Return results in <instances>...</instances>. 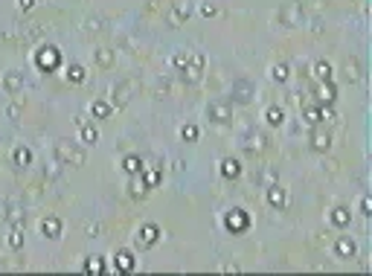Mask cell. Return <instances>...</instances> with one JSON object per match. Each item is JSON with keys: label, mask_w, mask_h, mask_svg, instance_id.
<instances>
[{"label": "cell", "mask_w": 372, "mask_h": 276, "mask_svg": "<svg viewBox=\"0 0 372 276\" xmlns=\"http://www.w3.org/2000/svg\"><path fill=\"white\" fill-rule=\"evenodd\" d=\"M55 160L61 163V166H85V148L82 145H76V142H70V139H58L55 142Z\"/></svg>", "instance_id": "obj_1"}, {"label": "cell", "mask_w": 372, "mask_h": 276, "mask_svg": "<svg viewBox=\"0 0 372 276\" xmlns=\"http://www.w3.org/2000/svg\"><path fill=\"white\" fill-rule=\"evenodd\" d=\"M206 117H209V122H215V125L233 122V102H230V99H212V102L206 105Z\"/></svg>", "instance_id": "obj_2"}, {"label": "cell", "mask_w": 372, "mask_h": 276, "mask_svg": "<svg viewBox=\"0 0 372 276\" xmlns=\"http://www.w3.org/2000/svg\"><path fill=\"white\" fill-rule=\"evenodd\" d=\"M203 64H206V58H203L201 52H195V55H189L186 67H181L178 73H181V79H184V82H189V85H195V82L201 79V73H203Z\"/></svg>", "instance_id": "obj_3"}, {"label": "cell", "mask_w": 372, "mask_h": 276, "mask_svg": "<svg viewBox=\"0 0 372 276\" xmlns=\"http://www.w3.org/2000/svg\"><path fill=\"white\" fill-rule=\"evenodd\" d=\"M253 96H256V87H253V82H247V79H236L233 87H230V102L247 105Z\"/></svg>", "instance_id": "obj_4"}, {"label": "cell", "mask_w": 372, "mask_h": 276, "mask_svg": "<svg viewBox=\"0 0 372 276\" xmlns=\"http://www.w3.org/2000/svg\"><path fill=\"white\" fill-rule=\"evenodd\" d=\"M131 90H134V85L125 79V82H117L114 85V90H111V108H125V105L131 102Z\"/></svg>", "instance_id": "obj_5"}, {"label": "cell", "mask_w": 372, "mask_h": 276, "mask_svg": "<svg viewBox=\"0 0 372 276\" xmlns=\"http://www.w3.org/2000/svg\"><path fill=\"white\" fill-rule=\"evenodd\" d=\"M35 61H38V67H41V70H47V73H50V70L58 67L61 55H58V50H55L52 44H47V47H41V52L35 55Z\"/></svg>", "instance_id": "obj_6"}, {"label": "cell", "mask_w": 372, "mask_h": 276, "mask_svg": "<svg viewBox=\"0 0 372 276\" xmlns=\"http://www.w3.org/2000/svg\"><path fill=\"white\" fill-rule=\"evenodd\" d=\"M250 224V218H247V212L244 209H230L227 212V218H224V227L230 230V233H244Z\"/></svg>", "instance_id": "obj_7"}, {"label": "cell", "mask_w": 372, "mask_h": 276, "mask_svg": "<svg viewBox=\"0 0 372 276\" xmlns=\"http://www.w3.org/2000/svg\"><path fill=\"white\" fill-rule=\"evenodd\" d=\"M279 23H282L285 29H294V26H300V23H303V9H300L297 3H288L285 9L279 12Z\"/></svg>", "instance_id": "obj_8"}, {"label": "cell", "mask_w": 372, "mask_h": 276, "mask_svg": "<svg viewBox=\"0 0 372 276\" xmlns=\"http://www.w3.org/2000/svg\"><path fill=\"white\" fill-rule=\"evenodd\" d=\"M3 90H6L9 96H17V93L23 90V73H20V70L3 73Z\"/></svg>", "instance_id": "obj_9"}, {"label": "cell", "mask_w": 372, "mask_h": 276, "mask_svg": "<svg viewBox=\"0 0 372 276\" xmlns=\"http://www.w3.org/2000/svg\"><path fill=\"white\" fill-rule=\"evenodd\" d=\"M358 253V244L349 239V236H338V242H335V256L338 259H355Z\"/></svg>", "instance_id": "obj_10"}, {"label": "cell", "mask_w": 372, "mask_h": 276, "mask_svg": "<svg viewBox=\"0 0 372 276\" xmlns=\"http://www.w3.org/2000/svg\"><path fill=\"white\" fill-rule=\"evenodd\" d=\"M76 125H79V137H82V142H85V145H96V139H99L96 125H93V122H87L85 117H79V120H76Z\"/></svg>", "instance_id": "obj_11"}, {"label": "cell", "mask_w": 372, "mask_h": 276, "mask_svg": "<svg viewBox=\"0 0 372 276\" xmlns=\"http://www.w3.org/2000/svg\"><path fill=\"white\" fill-rule=\"evenodd\" d=\"M157 239H160V227L157 224H143L140 233H137V244L140 247H152V244H157Z\"/></svg>", "instance_id": "obj_12"}, {"label": "cell", "mask_w": 372, "mask_h": 276, "mask_svg": "<svg viewBox=\"0 0 372 276\" xmlns=\"http://www.w3.org/2000/svg\"><path fill=\"white\" fill-rule=\"evenodd\" d=\"M134 253L131 250H117V271L119 274H131L134 271Z\"/></svg>", "instance_id": "obj_13"}, {"label": "cell", "mask_w": 372, "mask_h": 276, "mask_svg": "<svg viewBox=\"0 0 372 276\" xmlns=\"http://www.w3.org/2000/svg\"><path fill=\"white\" fill-rule=\"evenodd\" d=\"M41 233H44L47 239H58V236H61V221H58L55 215H47V218L41 221Z\"/></svg>", "instance_id": "obj_14"}, {"label": "cell", "mask_w": 372, "mask_h": 276, "mask_svg": "<svg viewBox=\"0 0 372 276\" xmlns=\"http://www.w3.org/2000/svg\"><path fill=\"white\" fill-rule=\"evenodd\" d=\"M268 204H271L273 209H282V207H285V189H282L279 183L268 186Z\"/></svg>", "instance_id": "obj_15"}, {"label": "cell", "mask_w": 372, "mask_h": 276, "mask_svg": "<svg viewBox=\"0 0 372 276\" xmlns=\"http://www.w3.org/2000/svg\"><path fill=\"white\" fill-rule=\"evenodd\" d=\"M221 174L236 180L238 174H241V163H238L236 157H224V160H221Z\"/></svg>", "instance_id": "obj_16"}, {"label": "cell", "mask_w": 372, "mask_h": 276, "mask_svg": "<svg viewBox=\"0 0 372 276\" xmlns=\"http://www.w3.org/2000/svg\"><path fill=\"white\" fill-rule=\"evenodd\" d=\"M311 148H314V151H329V148H332V137H329V134H323V131H311Z\"/></svg>", "instance_id": "obj_17"}, {"label": "cell", "mask_w": 372, "mask_h": 276, "mask_svg": "<svg viewBox=\"0 0 372 276\" xmlns=\"http://www.w3.org/2000/svg\"><path fill=\"white\" fill-rule=\"evenodd\" d=\"M329 218H332V224H335V227H349V221H352V212H349L346 207H335Z\"/></svg>", "instance_id": "obj_18"}, {"label": "cell", "mask_w": 372, "mask_h": 276, "mask_svg": "<svg viewBox=\"0 0 372 276\" xmlns=\"http://www.w3.org/2000/svg\"><path fill=\"white\" fill-rule=\"evenodd\" d=\"M122 169H125L128 174H143V169H146V166H143V157L128 154L125 160H122Z\"/></svg>", "instance_id": "obj_19"}, {"label": "cell", "mask_w": 372, "mask_h": 276, "mask_svg": "<svg viewBox=\"0 0 372 276\" xmlns=\"http://www.w3.org/2000/svg\"><path fill=\"white\" fill-rule=\"evenodd\" d=\"M93 55H96V64H99L102 70H108L111 64H114V50H108V47H99V50H93Z\"/></svg>", "instance_id": "obj_20"}, {"label": "cell", "mask_w": 372, "mask_h": 276, "mask_svg": "<svg viewBox=\"0 0 372 276\" xmlns=\"http://www.w3.org/2000/svg\"><path fill=\"white\" fill-rule=\"evenodd\" d=\"M12 160H15V166H23V169H26V166L32 163V151H29L26 145H17L15 151H12Z\"/></svg>", "instance_id": "obj_21"}, {"label": "cell", "mask_w": 372, "mask_h": 276, "mask_svg": "<svg viewBox=\"0 0 372 276\" xmlns=\"http://www.w3.org/2000/svg\"><path fill=\"white\" fill-rule=\"evenodd\" d=\"M265 120H268V125H271V128H276V125H282V122H285V111H282V108H276V105H271V108L265 111Z\"/></svg>", "instance_id": "obj_22"}, {"label": "cell", "mask_w": 372, "mask_h": 276, "mask_svg": "<svg viewBox=\"0 0 372 276\" xmlns=\"http://www.w3.org/2000/svg\"><path fill=\"white\" fill-rule=\"evenodd\" d=\"M128 189H131V198H146L149 186H146V180H143V177L131 174V183H128Z\"/></svg>", "instance_id": "obj_23"}, {"label": "cell", "mask_w": 372, "mask_h": 276, "mask_svg": "<svg viewBox=\"0 0 372 276\" xmlns=\"http://www.w3.org/2000/svg\"><path fill=\"white\" fill-rule=\"evenodd\" d=\"M288 76H291V67H288L285 61H279V64H273V67H271V79H273V82H288Z\"/></svg>", "instance_id": "obj_24"}, {"label": "cell", "mask_w": 372, "mask_h": 276, "mask_svg": "<svg viewBox=\"0 0 372 276\" xmlns=\"http://www.w3.org/2000/svg\"><path fill=\"white\" fill-rule=\"evenodd\" d=\"M184 20H189V6H186V3H178L175 12H172V26H178V23H184Z\"/></svg>", "instance_id": "obj_25"}, {"label": "cell", "mask_w": 372, "mask_h": 276, "mask_svg": "<svg viewBox=\"0 0 372 276\" xmlns=\"http://www.w3.org/2000/svg\"><path fill=\"white\" fill-rule=\"evenodd\" d=\"M67 79L73 82V85H82V82H85V67H82V64H70V67H67Z\"/></svg>", "instance_id": "obj_26"}, {"label": "cell", "mask_w": 372, "mask_h": 276, "mask_svg": "<svg viewBox=\"0 0 372 276\" xmlns=\"http://www.w3.org/2000/svg\"><path fill=\"white\" fill-rule=\"evenodd\" d=\"M314 76L323 79V82H332V64H329V61H317V64H314Z\"/></svg>", "instance_id": "obj_27"}, {"label": "cell", "mask_w": 372, "mask_h": 276, "mask_svg": "<svg viewBox=\"0 0 372 276\" xmlns=\"http://www.w3.org/2000/svg\"><path fill=\"white\" fill-rule=\"evenodd\" d=\"M111 111H114V108H111V102H93V114H96L99 120H108V117H111Z\"/></svg>", "instance_id": "obj_28"}, {"label": "cell", "mask_w": 372, "mask_h": 276, "mask_svg": "<svg viewBox=\"0 0 372 276\" xmlns=\"http://www.w3.org/2000/svg\"><path fill=\"white\" fill-rule=\"evenodd\" d=\"M9 247H12V250H20V247H23V233H20V227H12V236H9Z\"/></svg>", "instance_id": "obj_29"}, {"label": "cell", "mask_w": 372, "mask_h": 276, "mask_svg": "<svg viewBox=\"0 0 372 276\" xmlns=\"http://www.w3.org/2000/svg\"><path fill=\"white\" fill-rule=\"evenodd\" d=\"M303 114H305V120L311 122V125H317V122H323V117H320V108H314V105H308V108H303Z\"/></svg>", "instance_id": "obj_30"}, {"label": "cell", "mask_w": 372, "mask_h": 276, "mask_svg": "<svg viewBox=\"0 0 372 276\" xmlns=\"http://www.w3.org/2000/svg\"><path fill=\"white\" fill-rule=\"evenodd\" d=\"M198 134H201V131H198V125H184V128H181V137H184L186 142H195V139H198Z\"/></svg>", "instance_id": "obj_31"}, {"label": "cell", "mask_w": 372, "mask_h": 276, "mask_svg": "<svg viewBox=\"0 0 372 276\" xmlns=\"http://www.w3.org/2000/svg\"><path fill=\"white\" fill-rule=\"evenodd\" d=\"M335 93H338V90H335L332 82H326V85L320 87V99H323V102H335Z\"/></svg>", "instance_id": "obj_32"}, {"label": "cell", "mask_w": 372, "mask_h": 276, "mask_svg": "<svg viewBox=\"0 0 372 276\" xmlns=\"http://www.w3.org/2000/svg\"><path fill=\"white\" fill-rule=\"evenodd\" d=\"M346 76H349L352 82H358V79H361V64H358L355 58H352V61H346Z\"/></svg>", "instance_id": "obj_33"}, {"label": "cell", "mask_w": 372, "mask_h": 276, "mask_svg": "<svg viewBox=\"0 0 372 276\" xmlns=\"http://www.w3.org/2000/svg\"><path fill=\"white\" fill-rule=\"evenodd\" d=\"M85 271H90V274H102V271H105V265H102L99 256H90V259H87V265H85Z\"/></svg>", "instance_id": "obj_34"}, {"label": "cell", "mask_w": 372, "mask_h": 276, "mask_svg": "<svg viewBox=\"0 0 372 276\" xmlns=\"http://www.w3.org/2000/svg\"><path fill=\"white\" fill-rule=\"evenodd\" d=\"M186 61H189V52L186 50H181V52H175V58H172V64L181 70V67H186Z\"/></svg>", "instance_id": "obj_35"}, {"label": "cell", "mask_w": 372, "mask_h": 276, "mask_svg": "<svg viewBox=\"0 0 372 276\" xmlns=\"http://www.w3.org/2000/svg\"><path fill=\"white\" fill-rule=\"evenodd\" d=\"M201 15L203 17H215V15H218V9H215L212 3H203V6H201Z\"/></svg>", "instance_id": "obj_36"}, {"label": "cell", "mask_w": 372, "mask_h": 276, "mask_svg": "<svg viewBox=\"0 0 372 276\" xmlns=\"http://www.w3.org/2000/svg\"><path fill=\"white\" fill-rule=\"evenodd\" d=\"M6 117H9V120H17V117H20V105L12 102L9 108H6Z\"/></svg>", "instance_id": "obj_37"}, {"label": "cell", "mask_w": 372, "mask_h": 276, "mask_svg": "<svg viewBox=\"0 0 372 276\" xmlns=\"http://www.w3.org/2000/svg\"><path fill=\"white\" fill-rule=\"evenodd\" d=\"M15 3H17V9H20V12H29V9L35 6V0H15Z\"/></svg>", "instance_id": "obj_38"}, {"label": "cell", "mask_w": 372, "mask_h": 276, "mask_svg": "<svg viewBox=\"0 0 372 276\" xmlns=\"http://www.w3.org/2000/svg\"><path fill=\"white\" fill-rule=\"evenodd\" d=\"M361 215H370V195L361 198Z\"/></svg>", "instance_id": "obj_39"}]
</instances>
